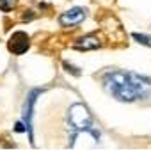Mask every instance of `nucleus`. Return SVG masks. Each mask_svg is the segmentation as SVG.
<instances>
[{
	"mask_svg": "<svg viewBox=\"0 0 151 151\" xmlns=\"http://www.w3.org/2000/svg\"><path fill=\"white\" fill-rule=\"evenodd\" d=\"M103 84L105 89L119 101H135L151 91V78L140 77L137 73L110 71L105 75Z\"/></svg>",
	"mask_w": 151,
	"mask_h": 151,
	"instance_id": "obj_1",
	"label": "nucleus"
},
{
	"mask_svg": "<svg viewBox=\"0 0 151 151\" xmlns=\"http://www.w3.org/2000/svg\"><path fill=\"white\" fill-rule=\"evenodd\" d=\"M68 119H69V124L77 132H89L96 140L100 139V133L93 128V117H91L87 107H84L82 103H77L69 109Z\"/></svg>",
	"mask_w": 151,
	"mask_h": 151,
	"instance_id": "obj_2",
	"label": "nucleus"
},
{
	"mask_svg": "<svg viewBox=\"0 0 151 151\" xmlns=\"http://www.w3.org/2000/svg\"><path fill=\"white\" fill-rule=\"evenodd\" d=\"M7 48H9V52L14 53V55H23V53L30 48V39H29V36H27L25 32L18 30V32H14V34L9 37Z\"/></svg>",
	"mask_w": 151,
	"mask_h": 151,
	"instance_id": "obj_3",
	"label": "nucleus"
},
{
	"mask_svg": "<svg viewBox=\"0 0 151 151\" xmlns=\"http://www.w3.org/2000/svg\"><path fill=\"white\" fill-rule=\"evenodd\" d=\"M41 93H43V91H39V89L30 91L29 96H27L25 107H23V119H25V124H27V130H29V135H30V142H32V144H34V140H32V109H34V103H36L37 96H39Z\"/></svg>",
	"mask_w": 151,
	"mask_h": 151,
	"instance_id": "obj_4",
	"label": "nucleus"
},
{
	"mask_svg": "<svg viewBox=\"0 0 151 151\" xmlns=\"http://www.w3.org/2000/svg\"><path fill=\"white\" fill-rule=\"evenodd\" d=\"M84 18H86V11L82 7H73L59 16V23L62 27H73V25H78L80 22H84Z\"/></svg>",
	"mask_w": 151,
	"mask_h": 151,
	"instance_id": "obj_5",
	"label": "nucleus"
},
{
	"mask_svg": "<svg viewBox=\"0 0 151 151\" xmlns=\"http://www.w3.org/2000/svg\"><path fill=\"white\" fill-rule=\"evenodd\" d=\"M100 45H101V43H100L98 36L91 34V36H86V37H82V39H78L77 43H75V48H78V50H94V48H98Z\"/></svg>",
	"mask_w": 151,
	"mask_h": 151,
	"instance_id": "obj_6",
	"label": "nucleus"
},
{
	"mask_svg": "<svg viewBox=\"0 0 151 151\" xmlns=\"http://www.w3.org/2000/svg\"><path fill=\"white\" fill-rule=\"evenodd\" d=\"M18 6V0H0V9L2 11H13Z\"/></svg>",
	"mask_w": 151,
	"mask_h": 151,
	"instance_id": "obj_7",
	"label": "nucleus"
},
{
	"mask_svg": "<svg viewBox=\"0 0 151 151\" xmlns=\"http://www.w3.org/2000/svg\"><path fill=\"white\" fill-rule=\"evenodd\" d=\"M133 39H137L140 45H146V46H151V37L149 36H146V34H133Z\"/></svg>",
	"mask_w": 151,
	"mask_h": 151,
	"instance_id": "obj_8",
	"label": "nucleus"
},
{
	"mask_svg": "<svg viewBox=\"0 0 151 151\" xmlns=\"http://www.w3.org/2000/svg\"><path fill=\"white\" fill-rule=\"evenodd\" d=\"M64 68H66V69H68V71H71V73H73V75H77V77H78V75H80V71H78V69H77V68H73V66H69V64H68V62H64Z\"/></svg>",
	"mask_w": 151,
	"mask_h": 151,
	"instance_id": "obj_9",
	"label": "nucleus"
},
{
	"mask_svg": "<svg viewBox=\"0 0 151 151\" xmlns=\"http://www.w3.org/2000/svg\"><path fill=\"white\" fill-rule=\"evenodd\" d=\"M14 130H16V132H25V130H27V126H23L22 123H16V128H14Z\"/></svg>",
	"mask_w": 151,
	"mask_h": 151,
	"instance_id": "obj_10",
	"label": "nucleus"
}]
</instances>
